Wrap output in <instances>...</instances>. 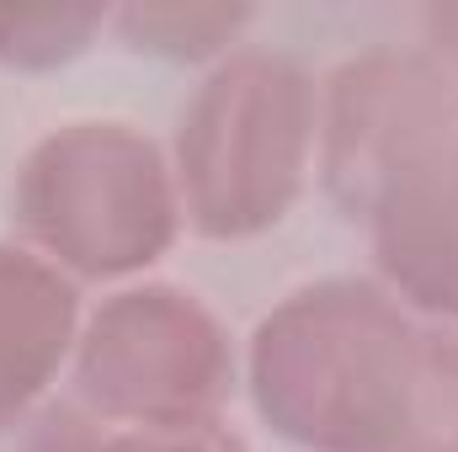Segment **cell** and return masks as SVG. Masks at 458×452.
<instances>
[{
  "label": "cell",
  "instance_id": "cell-2",
  "mask_svg": "<svg viewBox=\"0 0 458 452\" xmlns=\"http://www.w3.org/2000/svg\"><path fill=\"white\" fill-rule=\"evenodd\" d=\"M315 86L283 54H234L219 64L176 133V197L208 239L272 229L299 197L315 155Z\"/></svg>",
  "mask_w": 458,
  "mask_h": 452
},
{
  "label": "cell",
  "instance_id": "cell-3",
  "mask_svg": "<svg viewBox=\"0 0 458 452\" xmlns=\"http://www.w3.org/2000/svg\"><path fill=\"white\" fill-rule=\"evenodd\" d=\"M21 234L75 277H128L160 261L182 224L165 155L128 122H64L21 165Z\"/></svg>",
  "mask_w": 458,
  "mask_h": 452
},
{
  "label": "cell",
  "instance_id": "cell-8",
  "mask_svg": "<svg viewBox=\"0 0 458 452\" xmlns=\"http://www.w3.org/2000/svg\"><path fill=\"white\" fill-rule=\"evenodd\" d=\"M21 452H245V442L219 421L139 426V421H107L91 405L64 399L38 415Z\"/></svg>",
  "mask_w": 458,
  "mask_h": 452
},
{
  "label": "cell",
  "instance_id": "cell-11",
  "mask_svg": "<svg viewBox=\"0 0 458 452\" xmlns=\"http://www.w3.org/2000/svg\"><path fill=\"white\" fill-rule=\"evenodd\" d=\"M427 38L437 43V59L458 75V5H437V11H427Z\"/></svg>",
  "mask_w": 458,
  "mask_h": 452
},
{
  "label": "cell",
  "instance_id": "cell-10",
  "mask_svg": "<svg viewBox=\"0 0 458 452\" xmlns=\"http://www.w3.org/2000/svg\"><path fill=\"white\" fill-rule=\"evenodd\" d=\"M107 11L97 5H43V11H0V59L16 70H54L91 48Z\"/></svg>",
  "mask_w": 458,
  "mask_h": 452
},
{
  "label": "cell",
  "instance_id": "cell-9",
  "mask_svg": "<svg viewBox=\"0 0 458 452\" xmlns=\"http://www.w3.org/2000/svg\"><path fill=\"white\" fill-rule=\"evenodd\" d=\"M250 21L245 5H128L117 11V32L139 54L160 59H208Z\"/></svg>",
  "mask_w": 458,
  "mask_h": 452
},
{
  "label": "cell",
  "instance_id": "cell-6",
  "mask_svg": "<svg viewBox=\"0 0 458 452\" xmlns=\"http://www.w3.org/2000/svg\"><path fill=\"white\" fill-rule=\"evenodd\" d=\"M368 229L394 293L458 320V122L384 192Z\"/></svg>",
  "mask_w": 458,
  "mask_h": 452
},
{
  "label": "cell",
  "instance_id": "cell-5",
  "mask_svg": "<svg viewBox=\"0 0 458 452\" xmlns=\"http://www.w3.org/2000/svg\"><path fill=\"white\" fill-rule=\"evenodd\" d=\"M458 122V75L421 54H368L336 70L320 171L346 219H373L384 192Z\"/></svg>",
  "mask_w": 458,
  "mask_h": 452
},
{
  "label": "cell",
  "instance_id": "cell-7",
  "mask_svg": "<svg viewBox=\"0 0 458 452\" xmlns=\"http://www.w3.org/2000/svg\"><path fill=\"white\" fill-rule=\"evenodd\" d=\"M75 282L54 261L0 245V431L43 399L75 346Z\"/></svg>",
  "mask_w": 458,
  "mask_h": 452
},
{
  "label": "cell",
  "instance_id": "cell-1",
  "mask_svg": "<svg viewBox=\"0 0 458 452\" xmlns=\"http://www.w3.org/2000/svg\"><path fill=\"white\" fill-rule=\"evenodd\" d=\"M250 399L310 452H458V331L331 277L256 325Z\"/></svg>",
  "mask_w": 458,
  "mask_h": 452
},
{
  "label": "cell",
  "instance_id": "cell-4",
  "mask_svg": "<svg viewBox=\"0 0 458 452\" xmlns=\"http://www.w3.org/2000/svg\"><path fill=\"white\" fill-rule=\"evenodd\" d=\"M81 405L107 421L187 426L219 421L234 383V351L225 325L171 282L113 293L75 351Z\"/></svg>",
  "mask_w": 458,
  "mask_h": 452
}]
</instances>
